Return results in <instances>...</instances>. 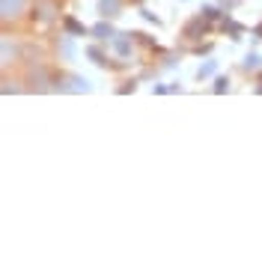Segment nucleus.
<instances>
[{
    "label": "nucleus",
    "mask_w": 262,
    "mask_h": 262,
    "mask_svg": "<svg viewBox=\"0 0 262 262\" xmlns=\"http://www.w3.org/2000/svg\"><path fill=\"white\" fill-rule=\"evenodd\" d=\"M18 63H24V42L15 33H9V27H3V33H0V69H3V75H9V69H15Z\"/></svg>",
    "instance_id": "obj_1"
},
{
    "label": "nucleus",
    "mask_w": 262,
    "mask_h": 262,
    "mask_svg": "<svg viewBox=\"0 0 262 262\" xmlns=\"http://www.w3.org/2000/svg\"><path fill=\"white\" fill-rule=\"evenodd\" d=\"M30 9H33V0H0V24L15 27L18 21H24L30 15Z\"/></svg>",
    "instance_id": "obj_2"
},
{
    "label": "nucleus",
    "mask_w": 262,
    "mask_h": 262,
    "mask_svg": "<svg viewBox=\"0 0 262 262\" xmlns=\"http://www.w3.org/2000/svg\"><path fill=\"white\" fill-rule=\"evenodd\" d=\"M54 83H57L54 90H60V93H90L93 90V83L75 72H63L60 78H54Z\"/></svg>",
    "instance_id": "obj_3"
},
{
    "label": "nucleus",
    "mask_w": 262,
    "mask_h": 262,
    "mask_svg": "<svg viewBox=\"0 0 262 262\" xmlns=\"http://www.w3.org/2000/svg\"><path fill=\"white\" fill-rule=\"evenodd\" d=\"M30 18L39 24H51L54 18H60V3L57 0H33Z\"/></svg>",
    "instance_id": "obj_4"
},
{
    "label": "nucleus",
    "mask_w": 262,
    "mask_h": 262,
    "mask_svg": "<svg viewBox=\"0 0 262 262\" xmlns=\"http://www.w3.org/2000/svg\"><path fill=\"white\" fill-rule=\"evenodd\" d=\"M107 45L116 51V57H119V60H131V57H134V51H137V36H134V33H116Z\"/></svg>",
    "instance_id": "obj_5"
},
{
    "label": "nucleus",
    "mask_w": 262,
    "mask_h": 262,
    "mask_svg": "<svg viewBox=\"0 0 262 262\" xmlns=\"http://www.w3.org/2000/svg\"><path fill=\"white\" fill-rule=\"evenodd\" d=\"M209 30H212V21H206L203 15H194V18L185 21V27H182V39H185V42H196V39H203Z\"/></svg>",
    "instance_id": "obj_6"
},
{
    "label": "nucleus",
    "mask_w": 262,
    "mask_h": 262,
    "mask_svg": "<svg viewBox=\"0 0 262 262\" xmlns=\"http://www.w3.org/2000/svg\"><path fill=\"white\" fill-rule=\"evenodd\" d=\"M125 3H128V0H96V12H98V18L116 21V18L125 12Z\"/></svg>",
    "instance_id": "obj_7"
},
{
    "label": "nucleus",
    "mask_w": 262,
    "mask_h": 262,
    "mask_svg": "<svg viewBox=\"0 0 262 262\" xmlns=\"http://www.w3.org/2000/svg\"><path fill=\"white\" fill-rule=\"evenodd\" d=\"M90 36H93L96 42H104V45H107V42H111V39L116 36V27H114V21H111V18H98L96 24L90 27Z\"/></svg>",
    "instance_id": "obj_8"
},
{
    "label": "nucleus",
    "mask_w": 262,
    "mask_h": 262,
    "mask_svg": "<svg viewBox=\"0 0 262 262\" xmlns=\"http://www.w3.org/2000/svg\"><path fill=\"white\" fill-rule=\"evenodd\" d=\"M60 27H63V33L75 36V39H81V36H90V27H86L83 21H78L75 15H63V18H60Z\"/></svg>",
    "instance_id": "obj_9"
},
{
    "label": "nucleus",
    "mask_w": 262,
    "mask_h": 262,
    "mask_svg": "<svg viewBox=\"0 0 262 262\" xmlns=\"http://www.w3.org/2000/svg\"><path fill=\"white\" fill-rule=\"evenodd\" d=\"M78 54L75 48V36H69V33H60V39H57V57H63V60H72Z\"/></svg>",
    "instance_id": "obj_10"
},
{
    "label": "nucleus",
    "mask_w": 262,
    "mask_h": 262,
    "mask_svg": "<svg viewBox=\"0 0 262 262\" xmlns=\"http://www.w3.org/2000/svg\"><path fill=\"white\" fill-rule=\"evenodd\" d=\"M101 45H104V42H96V45H86V48H83V54H86V57H90V60H93L96 66H101V69H107V63H111V60H107V51L101 48Z\"/></svg>",
    "instance_id": "obj_11"
},
{
    "label": "nucleus",
    "mask_w": 262,
    "mask_h": 262,
    "mask_svg": "<svg viewBox=\"0 0 262 262\" xmlns=\"http://www.w3.org/2000/svg\"><path fill=\"white\" fill-rule=\"evenodd\" d=\"M200 15L206 18V21H224V15H227V9L224 6H217V3H203V9H200Z\"/></svg>",
    "instance_id": "obj_12"
},
{
    "label": "nucleus",
    "mask_w": 262,
    "mask_h": 262,
    "mask_svg": "<svg viewBox=\"0 0 262 262\" xmlns=\"http://www.w3.org/2000/svg\"><path fill=\"white\" fill-rule=\"evenodd\" d=\"M221 30L229 33V39H242V36H245V27H242L238 21H232V18H229V12L224 15V21H221Z\"/></svg>",
    "instance_id": "obj_13"
},
{
    "label": "nucleus",
    "mask_w": 262,
    "mask_h": 262,
    "mask_svg": "<svg viewBox=\"0 0 262 262\" xmlns=\"http://www.w3.org/2000/svg\"><path fill=\"white\" fill-rule=\"evenodd\" d=\"M259 69H262V57L256 54V51H247L245 60H242V72H253V75H256Z\"/></svg>",
    "instance_id": "obj_14"
},
{
    "label": "nucleus",
    "mask_w": 262,
    "mask_h": 262,
    "mask_svg": "<svg viewBox=\"0 0 262 262\" xmlns=\"http://www.w3.org/2000/svg\"><path fill=\"white\" fill-rule=\"evenodd\" d=\"M214 72H217V60H214V57H209L206 63H203L200 69H196V81H209V78H212Z\"/></svg>",
    "instance_id": "obj_15"
},
{
    "label": "nucleus",
    "mask_w": 262,
    "mask_h": 262,
    "mask_svg": "<svg viewBox=\"0 0 262 262\" xmlns=\"http://www.w3.org/2000/svg\"><path fill=\"white\" fill-rule=\"evenodd\" d=\"M212 93H214V96H224V93H229V78H227V75H217V78H214Z\"/></svg>",
    "instance_id": "obj_16"
},
{
    "label": "nucleus",
    "mask_w": 262,
    "mask_h": 262,
    "mask_svg": "<svg viewBox=\"0 0 262 262\" xmlns=\"http://www.w3.org/2000/svg\"><path fill=\"white\" fill-rule=\"evenodd\" d=\"M152 93H155V96H167V93H182V86L179 83H155Z\"/></svg>",
    "instance_id": "obj_17"
},
{
    "label": "nucleus",
    "mask_w": 262,
    "mask_h": 262,
    "mask_svg": "<svg viewBox=\"0 0 262 262\" xmlns=\"http://www.w3.org/2000/svg\"><path fill=\"white\" fill-rule=\"evenodd\" d=\"M137 12H140V18H143V21H149V24H155V27H161V18L155 15V12H149L146 6H140Z\"/></svg>",
    "instance_id": "obj_18"
},
{
    "label": "nucleus",
    "mask_w": 262,
    "mask_h": 262,
    "mask_svg": "<svg viewBox=\"0 0 262 262\" xmlns=\"http://www.w3.org/2000/svg\"><path fill=\"white\" fill-rule=\"evenodd\" d=\"M209 51H212V45H196L194 54H209Z\"/></svg>",
    "instance_id": "obj_19"
},
{
    "label": "nucleus",
    "mask_w": 262,
    "mask_h": 262,
    "mask_svg": "<svg viewBox=\"0 0 262 262\" xmlns=\"http://www.w3.org/2000/svg\"><path fill=\"white\" fill-rule=\"evenodd\" d=\"M256 81H259V86H256V93H262V69L256 72Z\"/></svg>",
    "instance_id": "obj_20"
}]
</instances>
